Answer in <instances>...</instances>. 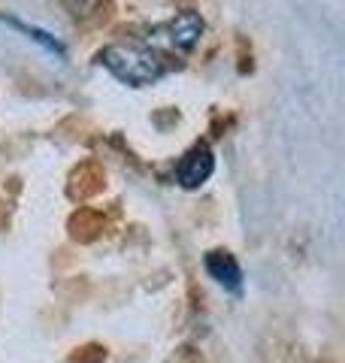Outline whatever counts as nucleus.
<instances>
[{"mask_svg":"<svg viewBox=\"0 0 345 363\" xmlns=\"http://www.w3.org/2000/svg\"><path fill=\"white\" fill-rule=\"evenodd\" d=\"M100 64L115 79H121L124 85L143 88V85L158 82L172 67V58L146 43H119V45H106L100 52Z\"/></svg>","mask_w":345,"mask_h":363,"instance_id":"1","label":"nucleus"},{"mask_svg":"<svg viewBox=\"0 0 345 363\" xmlns=\"http://www.w3.org/2000/svg\"><path fill=\"white\" fill-rule=\"evenodd\" d=\"M203 18L194 13V9H182V13H176L170 21H164V25H158L148 30L146 37V45H152V49L164 52V55H176V52H188L194 49V43L200 40L203 33Z\"/></svg>","mask_w":345,"mask_h":363,"instance_id":"2","label":"nucleus"},{"mask_svg":"<svg viewBox=\"0 0 345 363\" xmlns=\"http://www.w3.org/2000/svg\"><path fill=\"white\" fill-rule=\"evenodd\" d=\"M212 169H215V157L209 152V145H203V143L194 145V149L179 161V169H176L179 185L182 188H200L203 182L212 176Z\"/></svg>","mask_w":345,"mask_h":363,"instance_id":"3","label":"nucleus"},{"mask_svg":"<svg viewBox=\"0 0 345 363\" xmlns=\"http://www.w3.org/2000/svg\"><path fill=\"white\" fill-rule=\"evenodd\" d=\"M206 269H209V276L218 281V285H224L230 291H236L243 285V269H239L236 257L230 252H209L206 255Z\"/></svg>","mask_w":345,"mask_h":363,"instance_id":"4","label":"nucleus"}]
</instances>
